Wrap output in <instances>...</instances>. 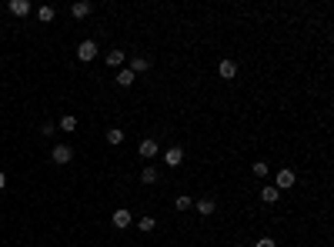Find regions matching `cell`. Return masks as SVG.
Instances as JSON below:
<instances>
[{"label":"cell","instance_id":"cell-14","mask_svg":"<svg viewBox=\"0 0 334 247\" xmlns=\"http://www.w3.org/2000/svg\"><path fill=\"white\" fill-rule=\"evenodd\" d=\"M107 64H111V67H124V50H111V54H107Z\"/></svg>","mask_w":334,"mask_h":247},{"label":"cell","instance_id":"cell-15","mask_svg":"<svg viewBox=\"0 0 334 247\" xmlns=\"http://www.w3.org/2000/svg\"><path fill=\"white\" fill-rule=\"evenodd\" d=\"M130 84H134V74H130L127 67H124V70L117 74V87H130Z\"/></svg>","mask_w":334,"mask_h":247},{"label":"cell","instance_id":"cell-6","mask_svg":"<svg viewBox=\"0 0 334 247\" xmlns=\"http://www.w3.org/2000/svg\"><path fill=\"white\" fill-rule=\"evenodd\" d=\"M7 10H10V14H17V17H27V14H30V3H27V0H10V3H7Z\"/></svg>","mask_w":334,"mask_h":247},{"label":"cell","instance_id":"cell-13","mask_svg":"<svg viewBox=\"0 0 334 247\" xmlns=\"http://www.w3.org/2000/svg\"><path fill=\"white\" fill-rule=\"evenodd\" d=\"M107 144H114V147L124 144V131H120V127H111V131H107Z\"/></svg>","mask_w":334,"mask_h":247},{"label":"cell","instance_id":"cell-1","mask_svg":"<svg viewBox=\"0 0 334 247\" xmlns=\"http://www.w3.org/2000/svg\"><path fill=\"white\" fill-rule=\"evenodd\" d=\"M50 160L60 164V167H64V164H71V160H74V147H71V144H57L54 151H50Z\"/></svg>","mask_w":334,"mask_h":247},{"label":"cell","instance_id":"cell-16","mask_svg":"<svg viewBox=\"0 0 334 247\" xmlns=\"http://www.w3.org/2000/svg\"><path fill=\"white\" fill-rule=\"evenodd\" d=\"M37 17L44 20V23H50V20L57 17V10H54V7H40V10H37Z\"/></svg>","mask_w":334,"mask_h":247},{"label":"cell","instance_id":"cell-5","mask_svg":"<svg viewBox=\"0 0 334 247\" xmlns=\"http://www.w3.org/2000/svg\"><path fill=\"white\" fill-rule=\"evenodd\" d=\"M91 10H94V7L87 3V0H77V3H71V14H74V20H84Z\"/></svg>","mask_w":334,"mask_h":247},{"label":"cell","instance_id":"cell-10","mask_svg":"<svg viewBox=\"0 0 334 247\" xmlns=\"http://www.w3.org/2000/svg\"><path fill=\"white\" fill-rule=\"evenodd\" d=\"M217 70H221V77H224V80H231V77L238 74V64H234V60L227 57V60H221V67H217Z\"/></svg>","mask_w":334,"mask_h":247},{"label":"cell","instance_id":"cell-12","mask_svg":"<svg viewBox=\"0 0 334 247\" xmlns=\"http://www.w3.org/2000/svg\"><path fill=\"white\" fill-rule=\"evenodd\" d=\"M194 207H197V214H204V217H207V214H214V201H211V197H201Z\"/></svg>","mask_w":334,"mask_h":247},{"label":"cell","instance_id":"cell-22","mask_svg":"<svg viewBox=\"0 0 334 247\" xmlns=\"http://www.w3.org/2000/svg\"><path fill=\"white\" fill-rule=\"evenodd\" d=\"M254 247H278L271 237H261V241H254Z\"/></svg>","mask_w":334,"mask_h":247},{"label":"cell","instance_id":"cell-3","mask_svg":"<svg viewBox=\"0 0 334 247\" xmlns=\"http://www.w3.org/2000/svg\"><path fill=\"white\" fill-rule=\"evenodd\" d=\"M294 171H291V167H284V171H278V184H274V187L278 190H287V187H294Z\"/></svg>","mask_w":334,"mask_h":247},{"label":"cell","instance_id":"cell-17","mask_svg":"<svg viewBox=\"0 0 334 247\" xmlns=\"http://www.w3.org/2000/svg\"><path fill=\"white\" fill-rule=\"evenodd\" d=\"M141 180H144V184H154V180H157V167H144V171H141Z\"/></svg>","mask_w":334,"mask_h":247},{"label":"cell","instance_id":"cell-11","mask_svg":"<svg viewBox=\"0 0 334 247\" xmlns=\"http://www.w3.org/2000/svg\"><path fill=\"white\" fill-rule=\"evenodd\" d=\"M278 197H281L278 187H261V201L264 204H278Z\"/></svg>","mask_w":334,"mask_h":247},{"label":"cell","instance_id":"cell-7","mask_svg":"<svg viewBox=\"0 0 334 247\" xmlns=\"http://www.w3.org/2000/svg\"><path fill=\"white\" fill-rule=\"evenodd\" d=\"M137 151H141V157H157V140H154V137L141 140V147H137Z\"/></svg>","mask_w":334,"mask_h":247},{"label":"cell","instance_id":"cell-8","mask_svg":"<svg viewBox=\"0 0 334 247\" xmlns=\"http://www.w3.org/2000/svg\"><path fill=\"white\" fill-rule=\"evenodd\" d=\"M164 160H167V167H181V160H184V151H181V147H170Z\"/></svg>","mask_w":334,"mask_h":247},{"label":"cell","instance_id":"cell-18","mask_svg":"<svg viewBox=\"0 0 334 247\" xmlns=\"http://www.w3.org/2000/svg\"><path fill=\"white\" fill-rule=\"evenodd\" d=\"M174 207H177V210H187V207H194V201H191L187 194H181V197L174 201Z\"/></svg>","mask_w":334,"mask_h":247},{"label":"cell","instance_id":"cell-19","mask_svg":"<svg viewBox=\"0 0 334 247\" xmlns=\"http://www.w3.org/2000/svg\"><path fill=\"white\" fill-rule=\"evenodd\" d=\"M251 171H254V177H267V164H264V160H254Z\"/></svg>","mask_w":334,"mask_h":247},{"label":"cell","instance_id":"cell-21","mask_svg":"<svg viewBox=\"0 0 334 247\" xmlns=\"http://www.w3.org/2000/svg\"><path fill=\"white\" fill-rule=\"evenodd\" d=\"M154 227H157V221H154V217H141V230H144V234H150Z\"/></svg>","mask_w":334,"mask_h":247},{"label":"cell","instance_id":"cell-20","mask_svg":"<svg viewBox=\"0 0 334 247\" xmlns=\"http://www.w3.org/2000/svg\"><path fill=\"white\" fill-rule=\"evenodd\" d=\"M74 127H77V117L74 114H67L64 120H60V131H74Z\"/></svg>","mask_w":334,"mask_h":247},{"label":"cell","instance_id":"cell-2","mask_svg":"<svg viewBox=\"0 0 334 247\" xmlns=\"http://www.w3.org/2000/svg\"><path fill=\"white\" fill-rule=\"evenodd\" d=\"M111 221H114V227L124 230V227H130V221H134V217H130V210H127V207H117V210L111 214Z\"/></svg>","mask_w":334,"mask_h":247},{"label":"cell","instance_id":"cell-9","mask_svg":"<svg viewBox=\"0 0 334 247\" xmlns=\"http://www.w3.org/2000/svg\"><path fill=\"white\" fill-rule=\"evenodd\" d=\"M147 67H150V60H147V57H134V60H130V67H127V70H130L134 77H137V74H144Z\"/></svg>","mask_w":334,"mask_h":247},{"label":"cell","instance_id":"cell-4","mask_svg":"<svg viewBox=\"0 0 334 247\" xmlns=\"http://www.w3.org/2000/svg\"><path fill=\"white\" fill-rule=\"evenodd\" d=\"M77 57L84 60V64H87V60H94V57H97V44H94V40H84V44L77 47Z\"/></svg>","mask_w":334,"mask_h":247},{"label":"cell","instance_id":"cell-23","mask_svg":"<svg viewBox=\"0 0 334 247\" xmlns=\"http://www.w3.org/2000/svg\"><path fill=\"white\" fill-rule=\"evenodd\" d=\"M3 187H7V174L0 171V190H3Z\"/></svg>","mask_w":334,"mask_h":247}]
</instances>
